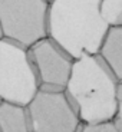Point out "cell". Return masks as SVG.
<instances>
[{
	"instance_id": "6da1fadb",
	"label": "cell",
	"mask_w": 122,
	"mask_h": 132,
	"mask_svg": "<svg viewBox=\"0 0 122 132\" xmlns=\"http://www.w3.org/2000/svg\"><path fill=\"white\" fill-rule=\"evenodd\" d=\"M63 92L82 125L111 122L122 111V82L98 56L73 60Z\"/></svg>"
},
{
	"instance_id": "7a4b0ae2",
	"label": "cell",
	"mask_w": 122,
	"mask_h": 132,
	"mask_svg": "<svg viewBox=\"0 0 122 132\" xmlns=\"http://www.w3.org/2000/svg\"><path fill=\"white\" fill-rule=\"evenodd\" d=\"M109 27L99 16L98 0H52L46 37L72 60L96 56Z\"/></svg>"
},
{
	"instance_id": "3957f363",
	"label": "cell",
	"mask_w": 122,
	"mask_h": 132,
	"mask_svg": "<svg viewBox=\"0 0 122 132\" xmlns=\"http://www.w3.org/2000/svg\"><path fill=\"white\" fill-rule=\"evenodd\" d=\"M47 0H0L2 39L29 49L46 37Z\"/></svg>"
},
{
	"instance_id": "277c9868",
	"label": "cell",
	"mask_w": 122,
	"mask_h": 132,
	"mask_svg": "<svg viewBox=\"0 0 122 132\" xmlns=\"http://www.w3.org/2000/svg\"><path fill=\"white\" fill-rule=\"evenodd\" d=\"M39 90L27 49L0 39V101L26 108Z\"/></svg>"
},
{
	"instance_id": "5b68a950",
	"label": "cell",
	"mask_w": 122,
	"mask_h": 132,
	"mask_svg": "<svg viewBox=\"0 0 122 132\" xmlns=\"http://www.w3.org/2000/svg\"><path fill=\"white\" fill-rule=\"evenodd\" d=\"M26 113L29 132H78L82 125L65 92L39 89Z\"/></svg>"
},
{
	"instance_id": "8992f818",
	"label": "cell",
	"mask_w": 122,
	"mask_h": 132,
	"mask_svg": "<svg viewBox=\"0 0 122 132\" xmlns=\"http://www.w3.org/2000/svg\"><path fill=\"white\" fill-rule=\"evenodd\" d=\"M27 55L36 73L39 89L63 92L72 70L73 60L47 37L29 47Z\"/></svg>"
},
{
	"instance_id": "52a82bcc",
	"label": "cell",
	"mask_w": 122,
	"mask_h": 132,
	"mask_svg": "<svg viewBox=\"0 0 122 132\" xmlns=\"http://www.w3.org/2000/svg\"><path fill=\"white\" fill-rule=\"evenodd\" d=\"M96 56L122 82V27H109Z\"/></svg>"
},
{
	"instance_id": "ba28073f",
	"label": "cell",
	"mask_w": 122,
	"mask_h": 132,
	"mask_svg": "<svg viewBox=\"0 0 122 132\" xmlns=\"http://www.w3.org/2000/svg\"><path fill=\"white\" fill-rule=\"evenodd\" d=\"M0 132H29L26 108L0 102Z\"/></svg>"
},
{
	"instance_id": "9c48e42d",
	"label": "cell",
	"mask_w": 122,
	"mask_h": 132,
	"mask_svg": "<svg viewBox=\"0 0 122 132\" xmlns=\"http://www.w3.org/2000/svg\"><path fill=\"white\" fill-rule=\"evenodd\" d=\"M99 16L108 27H122V2L121 0H101Z\"/></svg>"
},
{
	"instance_id": "30bf717a",
	"label": "cell",
	"mask_w": 122,
	"mask_h": 132,
	"mask_svg": "<svg viewBox=\"0 0 122 132\" xmlns=\"http://www.w3.org/2000/svg\"><path fill=\"white\" fill-rule=\"evenodd\" d=\"M78 132H119L112 122L95 123V125H80Z\"/></svg>"
},
{
	"instance_id": "8fae6325",
	"label": "cell",
	"mask_w": 122,
	"mask_h": 132,
	"mask_svg": "<svg viewBox=\"0 0 122 132\" xmlns=\"http://www.w3.org/2000/svg\"><path fill=\"white\" fill-rule=\"evenodd\" d=\"M0 39H2V33H0Z\"/></svg>"
},
{
	"instance_id": "7c38bea8",
	"label": "cell",
	"mask_w": 122,
	"mask_h": 132,
	"mask_svg": "<svg viewBox=\"0 0 122 132\" xmlns=\"http://www.w3.org/2000/svg\"><path fill=\"white\" fill-rule=\"evenodd\" d=\"M0 102H2V101H0Z\"/></svg>"
}]
</instances>
